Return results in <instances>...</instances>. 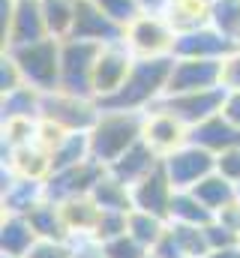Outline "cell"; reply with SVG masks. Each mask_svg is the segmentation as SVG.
<instances>
[{"mask_svg":"<svg viewBox=\"0 0 240 258\" xmlns=\"http://www.w3.org/2000/svg\"><path fill=\"white\" fill-rule=\"evenodd\" d=\"M174 66V54L168 57H135L123 87L117 93L99 99V108L108 111H147L165 96L168 75Z\"/></svg>","mask_w":240,"mask_h":258,"instance_id":"cell-1","label":"cell"},{"mask_svg":"<svg viewBox=\"0 0 240 258\" xmlns=\"http://www.w3.org/2000/svg\"><path fill=\"white\" fill-rule=\"evenodd\" d=\"M144 135V111H108L102 108L99 120L90 129V156L102 165H111Z\"/></svg>","mask_w":240,"mask_h":258,"instance_id":"cell-2","label":"cell"},{"mask_svg":"<svg viewBox=\"0 0 240 258\" xmlns=\"http://www.w3.org/2000/svg\"><path fill=\"white\" fill-rule=\"evenodd\" d=\"M3 51L12 54L24 81L39 93H51L60 87V39L48 36V39L18 45V48H3Z\"/></svg>","mask_w":240,"mask_h":258,"instance_id":"cell-3","label":"cell"},{"mask_svg":"<svg viewBox=\"0 0 240 258\" xmlns=\"http://www.w3.org/2000/svg\"><path fill=\"white\" fill-rule=\"evenodd\" d=\"M99 51H102L99 42H87L75 36L60 39V90L93 96V66Z\"/></svg>","mask_w":240,"mask_h":258,"instance_id":"cell-4","label":"cell"},{"mask_svg":"<svg viewBox=\"0 0 240 258\" xmlns=\"http://www.w3.org/2000/svg\"><path fill=\"white\" fill-rule=\"evenodd\" d=\"M174 39L177 33L168 24V18L162 12H147V9L135 21H129L123 33V42L135 57H168L174 54Z\"/></svg>","mask_w":240,"mask_h":258,"instance_id":"cell-5","label":"cell"},{"mask_svg":"<svg viewBox=\"0 0 240 258\" xmlns=\"http://www.w3.org/2000/svg\"><path fill=\"white\" fill-rule=\"evenodd\" d=\"M102 108L93 96H78L66 90H51L42 93V117L63 126L66 132H90L93 123L99 120Z\"/></svg>","mask_w":240,"mask_h":258,"instance_id":"cell-6","label":"cell"},{"mask_svg":"<svg viewBox=\"0 0 240 258\" xmlns=\"http://www.w3.org/2000/svg\"><path fill=\"white\" fill-rule=\"evenodd\" d=\"M48 24L39 0H3V48L48 39Z\"/></svg>","mask_w":240,"mask_h":258,"instance_id":"cell-7","label":"cell"},{"mask_svg":"<svg viewBox=\"0 0 240 258\" xmlns=\"http://www.w3.org/2000/svg\"><path fill=\"white\" fill-rule=\"evenodd\" d=\"M162 168L174 189H192L198 180H204L210 171H216V153L186 141L177 150L162 156Z\"/></svg>","mask_w":240,"mask_h":258,"instance_id":"cell-8","label":"cell"},{"mask_svg":"<svg viewBox=\"0 0 240 258\" xmlns=\"http://www.w3.org/2000/svg\"><path fill=\"white\" fill-rule=\"evenodd\" d=\"M105 171H108V165H102V162H96V159H84L81 165L54 171V174H48V180H45V198L63 204V201H69V198L90 195L93 186L105 177Z\"/></svg>","mask_w":240,"mask_h":258,"instance_id":"cell-9","label":"cell"},{"mask_svg":"<svg viewBox=\"0 0 240 258\" xmlns=\"http://www.w3.org/2000/svg\"><path fill=\"white\" fill-rule=\"evenodd\" d=\"M222 87V60L210 57H174L165 96L192 93V90H213Z\"/></svg>","mask_w":240,"mask_h":258,"instance_id":"cell-10","label":"cell"},{"mask_svg":"<svg viewBox=\"0 0 240 258\" xmlns=\"http://www.w3.org/2000/svg\"><path fill=\"white\" fill-rule=\"evenodd\" d=\"M135 63V54L129 51V45L120 39V42H108L102 45L99 57H96V66H93V96L96 102L117 93L129 75V69Z\"/></svg>","mask_w":240,"mask_h":258,"instance_id":"cell-11","label":"cell"},{"mask_svg":"<svg viewBox=\"0 0 240 258\" xmlns=\"http://www.w3.org/2000/svg\"><path fill=\"white\" fill-rule=\"evenodd\" d=\"M225 99V87H213V90H192V93H174V96H162L156 105L171 111L177 120H183L186 126H198L201 120L219 114Z\"/></svg>","mask_w":240,"mask_h":258,"instance_id":"cell-12","label":"cell"},{"mask_svg":"<svg viewBox=\"0 0 240 258\" xmlns=\"http://www.w3.org/2000/svg\"><path fill=\"white\" fill-rule=\"evenodd\" d=\"M123 33H126V27L117 24L114 18H108L96 0H78L75 3V24H72L75 39L108 45V42H120Z\"/></svg>","mask_w":240,"mask_h":258,"instance_id":"cell-13","label":"cell"},{"mask_svg":"<svg viewBox=\"0 0 240 258\" xmlns=\"http://www.w3.org/2000/svg\"><path fill=\"white\" fill-rule=\"evenodd\" d=\"M159 156H165V153H171V150H177L180 144H186L189 141V126L177 120L171 111H165V108H159V105H150L147 111H144V135H141Z\"/></svg>","mask_w":240,"mask_h":258,"instance_id":"cell-14","label":"cell"},{"mask_svg":"<svg viewBox=\"0 0 240 258\" xmlns=\"http://www.w3.org/2000/svg\"><path fill=\"white\" fill-rule=\"evenodd\" d=\"M171 198H174V186H171L162 162L147 177H141L138 183H132V210H144V213H153V216L168 219Z\"/></svg>","mask_w":240,"mask_h":258,"instance_id":"cell-15","label":"cell"},{"mask_svg":"<svg viewBox=\"0 0 240 258\" xmlns=\"http://www.w3.org/2000/svg\"><path fill=\"white\" fill-rule=\"evenodd\" d=\"M237 42H231L228 36H222L213 24L189 30V33H177L174 39V57H210V60H225Z\"/></svg>","mask_w":240,"mask_h":258,"instance_id":"cell-16","label":"cell"},{"mask_svg":"<svg viewBox=\"0 0 240 258\" xmlns=\"http://www.w3.org/2000/svg\"><path fill=\"white\" fill-rule=\"evenodd\" d=\"M159 162H162V156L141 138V141H135L126 153H120L117 159L108 165V171H111L117 180H123L126 186H132V183H138L141 177H147Z\"/></svg>","mask_w":240,"mask_h":258,"instance_id":"cell-17","label":"cell"},{"mask_svg":"<svg viewBox=\"0 0 240 258\" xmlns=\"http://www.w3.org/2000/svg\"><path fill=\"white\" fill-rule=\"evenodd\" d=\"M39 201H45V180L18 177L3 165V207L6 213H30Z\"/></svg>","mask_w":240,"mask_h":258,"instance_id":"cell-18","label":"cell"},{"mask_svg":"<svg viewBox=\"0 0 240 258\" xmlns=\"http://www.w3.org/2000/svg\"><path fill=\"white\" fill-rule=\"evenodd\" d=\"M189 141L219 156L222 150L240 147V129L234 126V123H228L222 114H213V117H207V120H201L198 126L189 129Z\"/></svg>","mask_w":240,"mask_h":258,"instance_id":"cell-19","label":"cell"},{"mask_svg":"<svg viewBox=\"0 0 240 258\" xmlns=\"http://www.w3.org/2000/svg\"><path fill=\"white\" fill-rule=\"evenodd\" d=\"M36 231L24 213H6L0 222V252L6 258H24L36 246Z\"/></svg>","mask_w":240,"mask_h":258,"instance_id":"cell-20","label":"cell"},{"mask_svg":"<svg viewBox=\"0 0 240 258\" xmlns=\"http://www.w3.org/2000/svg\"><path fill=\"white\" fill-rule=\"evenodd\" d=\"M210 6L213 0H165L159 12L168 18L174 33H189L210 24Z\"/></svg>","mask_w":240,"mask_h":258,"instance_id":"cell-21","label":"cell"},{"mask_svg":"<svg viewBox=\"0 0 240 258\" xmlns=\"http://www.w3.org/2000/svg\"><path fill=\"white\" fill-rule=\"evenodd\" d=\"M24 216L30 219L39 240H69V228H66V219H63V210H60L57 201L45 198Z\"/></svg>","mask_w":240,"mask_h":258,"instance_id":"cell-22","label":"cell"},{"mask_svg":"<svg viewBox=\"0 0 240 258\" xmlns=\"http://www.w3.org/2000/svg\"><path fill=\"white\" fill-rule=\"evenodd\" d=\"M63 210V219H66V228H69V240L75 234H93L96 228V219H99V204L90 198V195H81V198H69L60 204Z\"/></svg>","mask_w":240,"mask_h":258,"instance_id":"cell-23","label":"cell"},{"mask_svg":"<svg viewBox=\"0 0 240 258\" xmlns=\"http://www.w3.org/2000/svg\"><path fill=\"white\" fill-rule=\"evenodd\" d=\"M84 159H93L90 156V132H66L57 141V147L51 150V174L72 168V165H81Z\"/></svg>","mask_w":240,"mask_h":258,"instance_id":"cell-24","label":"cell"},{"mask_svg":"<svg viewBox=\"0 0 240 258\" xmlns=\"http://www.w3.org/2000/svg\"><path fill=\"white\" fill-rule=\"evenodd\" d=\"M192 192L198 195V201L204 207H210L213 213H219L222 207H228L231 201H237V192H234V183L228 177H222L219 171H210L204 180H198L192 186Z\"/></svg>","mask_w":240,"mask_h":258,"instance_id":"cell-25","label":"cell"},{"mask_svg":"<svg viewBox=\"0 0 240 258\" xmlns=\"http://www.w3.org/2000/svg\"><path fill=\"white\" fill-rule=\"evenodd\" d=\"M216 219V213L210 207H204L198 201V195L192 189H174L171 198V213H168V222H189V225H210Z\"/></svg>","mask_w":240,"mask_h":258,"instance_id":"cell-26","label":"cell"},{"mask_svg":"<svg viewBox=\"0 0 240 258\" xmlns=\"http://www.w3.org/2000/svg\"><path fill=\"white\" fill-rule=\"evenodd\" d=\"M15 117H30L39 120L42 117V93L30 84L3 93V120H15Z\"/></svg>","mask_w":240,"mask_h":258,"instance_id":"cell-27","label":"cell"},{"mask_svg":"<svg viewBox=\"0 0 240 258\" xmlns=\"http://www.w3.org/2000/svg\"><path fill=\"white\" fill-rule=\"evenodd\" d=\"M90 198L99 204V210H132V186H126L123 180H117L111 171H105V177L93 186Z\"/></svg>","mask_w":240,"mask_h":258,"instance_id":"cell-28","label":"cell"},{"mask_svg":"<svg viewBox=\"0 0 240 258\" xmlns=\"http://www.w3.org/2000/svg\"><path fill=\"white\" fill-rule=\"evenodd\" d=\"M165 231H168V219L153 216V213H144V210H129V234H132L141 246L153 249V246L162 240Z\"/></svg>","mask_w":240,"mask_h":258,"instance_id":"cell-29","label":"cell"},{"mask_svg":"<svg viewBox=\"0 0 240 258\" xmlns=\"http://www.w3.org/2000/svg\"><path fill=\"white\" fill-rule=\"evenodd\" d=\"M42 12H45V24L48 33L54 39L72 36V24H75V3L78 0H39Z\"/></svg>","mask_w":240,"mask_h":258,"instance_id":"cell-30","label":"cell"},{"mask_svg":"<svg viewBox=\"0 0 240 258\" xmlns=\"http://www.w3.org/2000/svg\"><path fill=\"white\" fill-rule=\"evenodd\" d=\"M210 24L240 45V0H213L210 6Z\"/></svg>","mask_w":240,"mask_h":258,"instance_id":"cell-31","label":"cell"},{"mask_svg":"<svg viewBox=\"0 0 240 258\" xmlns=\"http://www.w3.org/2000/svg\"><path fill=\"white\" fill-rule=\"evenodd\" d=\"M171 231L177 237L183 258H207L210 255V243L204 234V225H189V222H171Z\"/></svg>","mask_w":240,"mask_h":258,"instance_id":"cell-32","label":"cell"},{"mask_svg":"<svg viewBox=\"0 0 240 258\" xmlns=\"http://www.w3.org/2000/svg\"><path fill=\"white\" fill-rule=\"evenodd\" d=\"M126 231H129V213H123V210H102L90 240L105 243V240H114V237L126 234Z\"/></svg>","mask_w":240,"mask_h":258,"instance_id":"cell-33","label":"cell"},{"mask_svg":"<svg viewBox=\"0 0 240 258\" xmlns=\"http://www.w3.org/2000/svg\"><path fill=\"white\" fill-rule=\"evenodd\" d=\"M102 246V252H105V258H144L150 249L147 246H141L129 231L126 234H120V237H114V240H105V243H99Z\"/></svg>","mask_w":240,"mask_h":258,"instance_id":"cell-34","label":"cell"},{"mask_svg":"<svg viewBox=\"0 0 240 258\" xmlns=\"http://www.w3.org/2000/svg\"><path fill=\"white\" fill-rule=\"evenodd\" d=\"M99 6H102V12L108 15V18H114L117 24H129V21H135L141 12H144V6H141V0H96Z\"/></svg>","mask_w":240,"mask_h":258,"instance_id":"cell-35","label":"cell"},{"mask_svg":"<svg viewBox=\"0 0 240 258\" xmlns=\"http://www.w3.org/2000/svg\"><path fill=\"white\" fill-rule=\"evenodd\" d=\"M24 258H75V246L69 240H36Z\"/></svg>","mask_w":240,"mask_h":258,"instance_id":"cell-36","label":"cell"},{"mask_svg":"<svg viewBox=\"0 0 240 258\" xmlns=\"http://www.w3.org/2000/svg\"><path fill=\"white\" fill-rule=\"evenodd\" d=\"M24 84H27V81H24L18 63L12 60V54L3 51V57H0V90H3V93H12V90H18V87H24Z\"/></svg>","mask_w":240,"mask_h":258,"instance_id":"cell-37","label":"cell"},{"mask_svg":"<svg viewBox=\"0 0 240 258\" xmlns=\"http://www.w3.org/2000/svg\"><path fill=\"white\" fill-rule=\"evenodd\" d=\"M204 234H207L210 252H213V249H225V246H237L240 243V234H234L231 228H225L219 219H213L210 225H204Z\"/></svg>","mask_w":240,"mask_h":258,"instance_id":"cell-38","label":"cell"},{"mask_svg":"<svg viewBox=\"0 0 240 258\" xmlns=\"http://www.w3.org/2000/svg\"><path fill=\"white\" fill-rule=\"evenodd\" d=\"M216 171L222 177H228L231 183L240 180V147H231V150H222L216 156Z\"/></svg>","mask_w":240,"mask_h":258,"instance_id":"cell-39","label":"cell"},{"mask_svg":"<svg viewBox=\"0 0 240 258\" xmlns=\"http://www.w3.org/2000/svg\"><path fill=\"white\" fill-rule=\"evenodd\" d=\"M222 87L225 90H240V48H234L222 60Z\"/></svg>","mask_w":240,"mask_h":258,"instance_id":"cell-40","label":"cell"},{"mask_svg":"<svg viewBox=\"0 0 240 258\" xmlns=\"http://www.w3.org/2000/svg\"><path fill=\"white\" fill-rule=\"evenodd\" d=\"M150 252L159 255V258H183V249H180L177 237H174V231H171V222H168V231L162 234V240H159Z\"/></svg>","mask_w":240,"mask_h":258,"instance_id":"cell-41","label":"cell"},{"mask_svg":"<svg viewBox=\"0 0 240 258\" xmlns=\"http://www.w3.org/2000/svg\"><path fill=\"white\" fill-rule=\"evenodd\" d=\"M219 114H222L228 123H234V126L240 129V90H225V99H222Z\"/></svg>","mask_w":240,"mask_h":258,"instance_id":"cell-42","label":"cell"},{"mask_svg":"<svg viewBox=\"0 0 240 258\" xmlns=\"http://www.w3.org/2000/svg\"><path fill=\"white\" fill-rule=\"evenodd\" d=\"M216 219H219L225 228H231L234 234H240V201H231L228 207H222V210L216 213Z\"/></svg>","mask_w":240,"mask_h":258,"instance_id":"cell-43","label":"cell"},{"mask_svg":"<svg viewBox=\"0 0 240 258\" xmlns=\"http://www.w3.org/2000/svg\"><path fill=\"white\" fill-rule=\"evenodd\" d=\"M72 243V240H69ZM75 246V258H105V252H102V246L96 243V240H90V243H72Z\"/></svg>","mask_w":240,"mask_h":258,"instance_id":"cell-44","label":"cell"},{"mask_svg":"<svg viewBox=\"0 0 240 258\" xmlns=\"http://www.w3.org/2000/svg\"><path fill=\"white\" fill-rule=\"evenodd\" d=\"M207 258H240V243L237 246H225V249H213Z\"/></svg>","mask_w":240,"mask_h":258,"instance_id":"cell-45","label":"cell"},{"mask_svg":"<svg viewBox=\"0 0 240 258\" xmlns=\"http://www.w3.org/2000/svg\"><path fill=\"white\" fill-rule=\"evenodd\" d=\"M141 6H144L147 12H159V9L165 6V0H141Z\"/></svg>","mask_w":240,"mask_h":258,"instance_id":"cell-46","label":"cell"},{"mask_svg":"<svg viewBox=\"0 0 240 258\" xmlns=\"http://www.w3.org/2000/svg\"><path fill=\"white\" fill-rule=\"evenodd\" d=\"M234 192H237V201H240V180L234 183Z\"/></svg>","mask_w":240,"mask_h":258,"instance_id":"cell-47","label":"cell"},{"mask_svg":"<svg viewBox=\"0 0 240 258\" xmlns=\"http://www.w3.org/2000/svg\"><path fill=\"white\" fill-rule=\"evenodd\" d=\"M144 258H159V255H153V252H147V255H144Z\"/></svg>","mask_w":240,"mask_h":258,"instance_id":"cell-48","label":"cell"},{"mask_svg":"<svg viewBox=\"0 0 240 258\" xmlns=\"http://www.w3.org/2000/svg\"><path fill=\"white\" fill-rule=\"evenodd\" d=\"M3 258H6V255H3Z\"/></svg>","mask_w":240,"mask_h":258,"instance_id":"cell-49","label":"cell"}]
</instances>
